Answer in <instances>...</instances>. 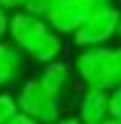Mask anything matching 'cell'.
Segmentation results:
<instances>
[{
    "mask_svg": "<svg viewBox=\"0 0 121 124\" xmlns=\"http://www.w3.org/2000/svg\"><path fill=\"white\" fill-rule=\"evenodd\" d=\"M8 39L10 44L28 60L46 65L52 60H59L64 52V36L49 29V23L41 16L26 13V10H15L8 23Z\"/></svg>",
    "mask_w": 121,
    "mask_h": 124,
    "instance_id": "1",
    "label": "cell"
},
{
    "mask_svg": "<svg viewBox=\"0 0 121 124\" xmlns=\"http://www.w3.org/2000/svg\"><path fill=\"white\" fill-rule=\"evenodd\" d=\"M75 75L85 83V88L111 91L116 88L114 78V46H83L72 60Z\"/></svg>",
    "mask_w": 121,
    "mask_h": 124,
    "instance_id": "2",
    "label": "cell"
},
{
    "mask_svg": "<svg viewBox=\"0 0 121 124\" xmlns=\"http://www.w3.org/2000/svg\"><path fill=\"white\" fill-rule=\"evenodd\" d=\"M103 5H114V0H49L41 18L59 36H72L77 26Z\"/></svg>",
    "mask_w": 121,
    "mask_h": 124,
    "instance_id": "3",
    "label": "cell"
},
{
    "mask_svg": "<svg viewBox=\"0 0 121 124\" xmlns=\"http://www.w3.org/2000/svg\"><path fill=\"white\" fill-rule=\"evenodd\" d=\"M15 101H18V111L28 114L31 119H36V122H41V124H52L54 119L62 114V108H64V103H62L39 78L23 80L21 88H18Z\"/></svg>",
    "mask_w": 121,
    "mask_h": 124,
    "instance_id": "4",
    "label": "cell"
},
{
    "mask_svg": "<svg viewBox=\"0 0 121 124\" xmlns=\"http://www.w3.org/2000/svg\"><path fill=\"white\" fill-rule=\"evenodd\" d=\"M119 18H121V8L119 5H103L98 10H93L85 18L77 31L72 34V44L75 46H103L111 44L116 39V29H119Z\"/></svg>",
    "mask_w": 121,
    "mask_h": 124,
    "instance_id": "5",
    "label": "cell"
},
{
    "mask_svg": "<svg viewBox=\"0 0 121 124\" xmlns=\"http://www.w3.org/2000/svg\"><path fill=\"white\" fill-rule=\"evenodd\" d=\"M39 80H41L62 103H67L70 96L75 93V70H72V65H67L64 60L46 62L44 70H41V75H39Z\"/></svg>",
    "mask_w": 121,
    "mask_h": 124,
    "instance_id": "6",
    "label": "cell"
},
{
    "mask_svg": "<svg viewBox=\"0 0 121 124\" xmlns=\"http://www.w3.org/2000/svg\"><path fill=\"white\" fill-rule=\"evenodd\" d=\"M77 111L75 116L83 124H100L108 116V91H98V88H85L77 98Z\"/></svg>",
    "mask_w": 121,
    "mask_h": 124,
    "instance_id": "7",
    "label": "cell"
},
{
    "mask_svg": "<svg viewBox=\"0 0 121 124\" xmlns=\"http://www.w3.org/2000/svg\"><path fill=\"white\" fill-rule=\"evenodd\" d=\"M23 70V54L10 44V39H0V91L13 85L21 78Z\"/></svg>",
    "mask_w": 121,
    "mask_h": 124,
    "instance_id": "8",
    "label": "cell"
},
{
    "mask_svg": "<svg viewBox=\"0 0 121 124\" xmlns=\"http://www.w3.org/2000/svg\"><path fill=\"white\" fill-rule=\"evenodd\" d=\"M18 114V101L13 93L0 91V124H8L13 116Z\"/></svg>",
    "mask_w": 121,
    "mask_h": 124,
    "instance_id": "9",
    "label": "cell"
},
{
    "mask_svg": "<svg viewBox=\"0 0 121 124\" xmlns=\"http://www.w3.org/2000/svg\"><path fill=\"white\" fill-rule=\"evenodd\" d=\"M108 116H114L121 122V85L108 91Z\"/></svg>",
    "mask_w": 121,
    "mask_h": 124,
    "instance_id": "10",
    "label": "cell"
},
{
    "mask_svg": "<svg viewBox=\"0 0 121 124\" xmlns=\"http://www.w3.org/2000/svg\"><path fill=\"white\" fill-rule=\"evenodd\" d=\"M46 5H49V0H23L21 10H26V13H34V16H41L46 10Z\"/></svg>",
    "mask_w": 121,
    "mask_h": 124,
    "instance_id": "11",
    "label": "cell"
},
{
    "mask_svg": "<svg viewBox=\"0 0 121 124\" xmlns=\"http://www.w3.org/2000/svg\"><path fill=\"white\" fill-rule=\"evenodd\" d=\"M114 78L116 85H121V44L114 46Z\"/></svg>",
    "mask_w": 121,
    "mask_h": 124,
    "instance_id": "12",
    "label": "cell"
},
{
    "mask_svg": "<svg viewBox=\"0 0 121 124\" xmlns=\"http://www.w3.org/2000/svg\"><path fill=\"white\" fill-rule=\"evenodd\" d=\"M8 124H41V122H36V119H31L28 114H23V111H18V114L10 119Z\"/></svg>",
    "mask_w": 121,
    "mask_h": 124,
    "instance_id": "13",
    "label": "cell"
},
{
    "mask_svg": "<svg viewBox=\"0 0 121 124\" xmlns=\"http://www.w3.org/2000/svg\"><path fill=\"white\" fill-rule=\"evenodd\" d=\"M8 23H10V16H8V10L0 8V39L8 36Z\"/></svg>",
    "mask_w": 121,
    "mask_h": 124,
    "instance_id": "14",
    "label": "cell"
},
{
    "mask_svg": "<svg viewBox=\"0 0 121 124\" xmlns=\"http://www.w3.org/2000/svg\"><path fill=\"white\" fill-rule=\"evenodd\" d=\"M52 124H83V122H80V119H77V116L75 114H64V116H57V119H54V122Z\"/></svg>",
    "mask_w": 121,
    "mask_h": 124,
    "instance_id": "15",
    "label": "cell"
},
{
    "mask_svg": "<svg viewBox=\"0 0 121 124\" xmlns=\"http://www.w3.org/2000/svg\"><path fill=\"white\" fill-rule=\"evenodd\" d=\"M21 5H23V0H0V8L3 10H21Z\"/></svg>",
    "mask_w": 121,
    "mask_h": 124,
    "instance_id": "16",
    "label": "cell"
},
{
    "mask_svg": "<svg viewBox=\"0 0 121 124\" xmlns=\"http://www.w3.org/2000/svg\"><path fill=\"white\" fill-rule=\"evenodd\" d=\"M100 124H121V122H119V119H114V116H106Z\"/></svg>",
    "mask_w": 121,
    "mask_h": 124,
    "instance_id": "17",
    "label": "cell"
},
{
    "mask_svg": "<svg viewBox=\"0 0 121 124\" xmlns=\"http://www.w3.org/2000/svg\"><path fill=\"white\" fill-rule=\"evenodd\" d=\"M116 39L121 41V18H119V29H116Z\"/></svg>",
    "mask_w": 121,
    "mask_h": 124,
    "instance_id": "18",
    "label": "cell"
},
{
    "mask_svg": "<svg viewBox=\"0 0 121 124\" xmlns=\"http://www.w3.org/2000/svg\"><path fill=\"white\" fill-rule=\"evenodd\" d=\"M116 3H119V8H121V0H114V5H116Z\"/></svg>",
    "mask_w": 121,
    "mask_h": 124,
    "instance_id": "19",
    "label": "cell"
}]
</instances>
